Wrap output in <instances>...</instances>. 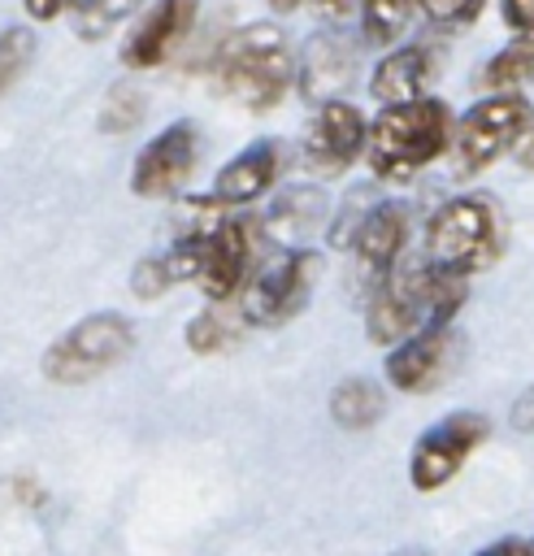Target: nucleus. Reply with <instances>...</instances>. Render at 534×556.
Listing matches in <instances>:
<instances>
[{
    "label": "nucleus",
    "mask_w": 534,
    "mask_h": 556,
    "mask_svg": "<svg viewBox=\"0 0 534 556\" xmlns=\"http://www.w3.org/2000/svg\"><path fill=\"white\" fill-rule=\"evenodd\" d=\"M295 78V56L278 22H247L239 26L213 61V83L226 100L243 109H274Z\"/></svg>",
    "instance_id": "obj_1"
},
{
    "label": "nucleus",
    "mask_w": 534,
    "mask_h": 556,
    "mask_svg": "<svg viewBox=\"0 0 534 556\" xmlns=\"http://www.w3.org/2000/svg\"><path fill=\"white\" fill-rule=\"evenodd\" d=\"M465 300V278L425 265H408L386 274V282L369 300V339L404 343L430 326H452V313Z\"/></svg>",
    "instance_id": "obj_2"
},
{
    "label": "nucleus",
    "mask_w": 534,
    "mask_h": 556,
    "mask_svg": "<svg viewBox=\"0 0 534 556\" xmlns=\"http://www.w3.org/2000/svg\"><path fill=\"white\" fill-rule=\"evenodd\" d=\"M452 139V113L443 100H408V104H386L365 143V161L378 178H412L421 165H430Z\"/></svg>",
    "instance_id": "obj_3"
},
{
    "label": "nucleus",
    "mask_w": 534,
    "mask_h": 556,
    "mask_svg": "<svg viewBox=\"0 0 534 556\" xmlns=\"http://www.w3.org/2000/svg\"><path fill=\"white\" fill-rule=\"evenodd\" d=\"M165 265L174 274V282H195L204 295L213 300H230L252 265V226L247 222H217L208 230L182 235L169 252Z\"/></svg>",
    "instance_id": "obj_4"
},
{
    "label": "nucleus",
    "mask_w": 534,
    "mask_h": 556,
    "mask_svg": "<svg viewBox=\"0 0 534 556\" xmlns=\"http://www.w3.org/2000/svg\"><path fill=\"white\" fill-rule=\"evenodd\" d=\"M499 248H504L499 217H495L491 200H482V195L447 200L425 226V261L456 278L491 265L499 256Z\"/></svg>",
    "instance_id": "obj_5"
},
{
    "label": "nucleus",
    "mask_w": 534,
    "mask_h": 556,
    "mask_svg": "<svg viewBox=\"0 0 534 556\" xmlns=\"http://www.w3.org/2000/svg\"><path fill=\"white\" fill-rule=\"evenodd\" d=\"M130 348H135V326L122 313H91L52 339V348L43 352V378L61 387L91 382L104 369H113Z\"/></svg>",
    "instance_id": "obj_6"
},
{
    "label": "nucleus",
    "mask_w": 534,
    "mask_h": 556,
    "mask_svg": "<svg viewBox=\"0 0 534 556\" xmlns=\"http://www.w3.org/2000/svg\"><path fill=\"white\" fill-rule=\"evenodd\" d=\"M525 130H530V104L517 91H495L478 100L456 122V169L460 174L486 169L491 161H499V152L521 143Z\"/></svg>",
    "instance_id": "obj_7"
},
{
    "label": "nucleus",
    "mask_w": 534,
    "mask_h": 556,
    "mask_svg": "<svg viewBox=\"0 0 534 556\" xmlns=\"http://www.w3.org/2000/svg\"><path fill=\"white\" fill-rule=\"evenodd\" d=\"M317 274H321V256L313 248H291L282 261H274L269 269H260L247 291H243V317L256 321V326H282L291 321L313 287H317Z\"/></svg>",
    "instance_id": "obj_8"
},
{
    "label": "nucleus",
    "mask_w": 534,
    "mask_h": 556,
    "mask_svg": "<svg viewBox=\"0 0 534 556\" xmlns=\"http://www.w3.org/2000/svg\"><path fill=\"white\" fill-rule=\"evenodd\" d=\"M486 417L482 413H447L443 421H434L430 430H421V439L412 443L408 456V478L417 491H438L469 456L473 447L486 439Z\"/></svg>",
    "instance_id": "obj_9"
},
{
    "label": "nucleus",
    "mask_w": 534,
    "mask_h": 556,
    "mask_svg": "<svg viewBox=\"0 0 534 556\" xmlns=\"http://www.w3.org/2000/svg\"><path fill=\"white\" fill-rule=\"evenodd\" d=\"M195 156H200V130L191 122H169L161 135H152L139 148L135 169H130V191L143 200L174 195L191 178Z\"/></svg>",
    "instance_id": "obj_10"
},
{
    "label": "nucleus",
    "mask_w": 534,
    "mask_h": 556,
    "mask_svg": "<svg viewBox=\"0 0 534 556\" xmlns=\"http://www.w3.org/2000/svg\"><path fill=\"white\" fill-rule=\"evenodd\" d=\"M369 143V122L360 117L356 104L347 100H326L317 104L313 122L304 126V161L313 174H343Z\"/></svg>",
    "instance_id": "obj_11"
},
{
    "label": "nucleus",
    "mask_w": 534,
    "mask_h": 556,
    "mask_svg": "<svg viewBox=\"0 0 534 556\" xmlns=\"http://www.w3.org/2000/svg\"><path fill=\"white\" fill-rule=\"evenodd\" d=\"M460 352H465V343H460V334L452 326H430V330L395 343L382 369H386V378H391L395 391L421 395V391L443 387V378L456 369Z\"/></svg>",
    "instance_id": "obj_12"
},
{
    "label": "nucleus",
    "mask_w": 534,
    "mask_h": 556,
    "mask_svg": "<svg viewBox=\"0 0 534 556\" xmlns=\"http://www.w3.org/2000/svg\"><path fill=\"white\" fill-rule=\"evenodd\" d=\"M356 65H360V52H356V39L352 35H343V30H317L304 43V52L295 56L300 96L313 100V104L339 100V91L352 87Z\"/></svg>",
    "instance_id": "obj_13"
},
{
    "label": "nucleus",
    "mask_w": 534,
    "mask_h": 556,
    "mask_svg": "<svg viewBox=\"0 0 534 556\" xmlns=\"http://www.w3.org/2000/svg\"><path fill=\"white\" fill-rule=\"evenodd\" d=\"M195 13H200V0H156L135 22V30L126 35L122 65H130V70H156V65H165L182 48V39L191 35Z\"/></svg>",
    "instance_id": "obj_14"
},
{
    "label": "nucleus",
    "mask_w": 534,
    "mask_h": 556,
    "mask_svg": "<svg viewBox=\"0 0 534 556\" xmlns=\"http://www.w3.org/2000/svg\"><path fill=\"white\" fill-rule=\"evenodd\" d=\"M278 174H282V143L278 139H256L217 169L213 200L217 204H252L256 195H265L274 187Z\"/></svg>",
    "instance_id": "obj_15"
},
{
    "label": "nucleus",
    "mask_w": 534,
    "mask_h": 556,
    "mask_svg": "<svg viewBox=\"0 0 534 556\" xmlns=\"http://www.w3.org/2000/svg\"><path fill=\"white\" fill-rule=\"evenodd\" d=\"M404 239H408V204L382 200V204H373V208L360 217V226H356V235H352V248H356V261H360L365 269H373V274L386 278V269L395 265Z\"/></svg>",
    "instance_id": "obj_16"
},
{
    "label": "nucleus",
    "mask_w": 534,
    "mask_h": 556,
    "mask_svg": "<svg viewBox=\"0 0 534 556\" xmlns=\"http://www.w3.org/2000/svg\"><path fill=\"white\" fill-rule=\"evenodd\" d=\"M425 78H430V52L421 43H404L395 52H386L373 74H369V96L386 109V104H408V100H421L425 91Z\"/></svg>",
    "instance_id": "obj_17"
},
{
    "label": "nucleus",
    "mask_w": 534,
    "mask_h": 556,
    "mask_svg": "<svg viewBox=\"0 0 534 556\" xmlns=\"http://www.w3.org/2000/svg\"><path fill=\"white\" fill-rule=\"evenodd\" d=\"M326 195L317 191V187H291V191H282L274 204H269V213H265V230H269V239L274 243H304L321 222H326Z\"/></svg>",
    "instance_id": "obj_18"
},
{
    "label": "nucleus",
    "mask_w": 534,
    "mask_h": 556,
    "mask_svg": "<svg viewBox=\"0 0 534 556\" xmlns=\"http://www.w3.org/2000/svg\"><path fill=\"white\" fill-rule=\"evenodd\" d=\"M386 408V395L373 378H343L334 391H330V417L343 426V430H369Z\"/></svg>",
    "instance_id": "obj_19"
},
{
    "label": "nucleus",
    "mask_w": 534,
    "mask_h": 556,
    "mask_svg": "<svg viewBox=\"0 0 534 556\" xmlns=\"http://www.w3.org/2000/svg\"><path fill=\"white\" fill-rule=\"evenodd\" d=\"M478 83H482L491 96H495V91H517V87L534 83V30L517 35L508 48H499V52L482 65Z\"/></svg>",
    "instance_id": "obj_20"
},
{
    "label": "nucleus",
    "mask_w": 534,
    "mask_h": 556,
    "mask_svg": "<svg viewBox=\"0 0 534 556\" xmlns=\"http://www.w3.org/2000/svg\"><path fill=\"white\" fill-rule=\"evenodd\" d=\"M417 0H360V26H365V39L373 48H386L399 39V30L408 26V13H412Z\"/></svg>",
    "instance_id": "obj_21"
},
{
    "label": "nucleus",
    "mask_w": 534,
    "mask_h": 556,
    "mask_svg": "<svg viewBox=\"0 0 534 556\" xmlns=\"http://www.w3.org/2000/svg\"><path fill=\"white\" fill-rule=\"evenodd\" d=\"M143 0H74V30L82 39H104L113 26H122Z\"/></svg>",
    "instance_id": "obj_22"
},
{
    "label": "nucleus",
    "mask_w": 534,
    "mask_h": 556,
    "mask_svg": "<svg viewBox=\"0 0 534 556\" xmlns=\"http://www.w3.org/2000/svg\"><path fill=\"white\" fill-rule=\"evenodd\" d=\"M30 61H35L30 26H4L0 30V96H9L17 87V78L30 70Z\"/></svg>",
    "instance_id": "obj_23"
},
{
    "label": "nucleus",
    "mask_w": 534,
    "mask_h": 556,
    "mask_svg": "<svg viewBox=\"0 0 534 556\" xmlns=\"http://www.w3.org/2000/svg\"><path fill=\"white\" fill-rule=\"evenodd\" d=\"M239 339V321H234V313H226V308H208V313H200L191 326H187V348L191 352H221V348H230Z\"/></svg>",
    "instance_id": "obj_24"
},
{
    "label": "nucleus",
    "mask_w": 534,
    "mask_h": 556,
    "mask_svg": "<svg viewBox=\"0 0 534 556\" xmlns=\"http://www.w3.org/2000/svg\"><path fill=\"white\" fill-rule=\"evenodd\" d=\"M139 117H143V96L135 91V87H113L109 91V100H104V109H100V130H109V135H126V130H135L139 126Z\"/></svg>",
    "instance_id": "obj_25"
},
{
    "label": "nucleus",
    "mask_w": 534,
    "mask_h": 556,
    "mask_svg": "<svg viewBox=\"0 0 534 556\" xmlns=\"http://www.w3.org/2000/svg\"><path fill=\"white\" fill-rule=\"evenodd\" d=\"M130 287H135L139 300H156L161 291H169L174 287V274H169L165 256H143L135 265V274H130Z\"/></svg>",
    "instance_id": "obj_26"
},
{
    "label": "nucleus",
    "mask_w": 534,
    "mask_h": 556,
    "mask_svg": "<svg viewBox=\"0 0 534 556\" xmlns=\"http://www.w3.org/2000/svg\"><path fill=\"white\" fill-rule=\"evenodd\" d=\"M421 4V13L430 17V22H438V26H469L482 9H486V0H417Z\"/></svg>",
    "instance_id": "obj_27"
},
{
    "label": "nucleus",
    "mask_w": 534,
    "mask_h": 556,
    "mask_svg": "<svg viewBox=\"0 0 534 556\" xmlns=\"http://www.w3.org/2000/svg\"><path fill=\"white\" fill-rule=\"evenodd\" d=\"M499 13H504V22H508L512 35L534 30V0H499Z\"/></svg>",
    "instance_id": "obj_28"
},
{
    "label": "nucleus",
    "mask_w": 534,
    "mask_h": 556,
    "mask_svg": "<svg viewBox=\"0 0 534 556\" xmlns=\"http://www.w3.org/2000/svg\"><path fill=\"white\" fill-rule=\"evenodd\" d=\"M508 426H512V430H521V434H530V430H534V382L512 400V408H508Z\"/></svg>",
    "instance_id": "obj_29"
},
{
    "label": "nucleus",
    "mask_w": 534,
    "mask_h": 556,
    "mask_svg": "<svg viewBox=\"0 0 534 556\" xmlns=\"http://www.w3.org/2000/svg\"><path fill=\"white\" fill-rule=\"evenodd\" d=\"M478 556H534V539L508 534V539H499V543H486Z\"/></svg>",
    "instance_id": "obj_30"
},
{
    "label": "nucleus",
    "mask_w": 534,
    "mask_h": 556,
    "mask_svg": "<svg viewBox=\"0 0 534 556\" xmlns=\"http://www.w3.org/2000/svg\"><path fill=\"white\" fill-rule=\"evenodd\" d=\"M22 9H26V17H35V22H52V17H61L65 9H74V0H22Z\"/></svg>",
    "instance_id": "obj_31"
},
{
    "label": "nucleus",
    "mask_w": 534,
    "mask_h": 556,
    "mask_svg": "<svg viewBox=\"0 0 534 556\" xmlns=\"http://www.w3.org/2000/svg\"><path fill=\"white\" fill-rule=\"evenodd\" d=\"M313 4H317L321 13H330V17H347V13H352L360 0H313Z\"/></svg>",
    "instance_id": "obj_32"
},
{
    "label": "nucleus",
    "mask_w": 534,
    "mask_h": 556,
    "mask_svg": "<svg viewBox=\"0 0 534 556\" xmlns=\"http://www.w3.org/2000/svg\"><path fill=\"white\" fill-rule=\"evenodd\" d=\"M265 4H269L274 13H291V9H300L304 0H265Z\"/></svg>",
    "instance_id": "obj_33"
},
{
    "label": "nucleus",
    "mask_w": 534,
    "mask_h": 556,
    "mask_svg": "<svg viewBox=\"0 0 534 556\" xmlns=\"http://www.w3.org/2000/svg\"><path fill=\"white\" fill-rule=\"evenodd\" d=\"M391 556H425L421 547H404V552H391Z\"/></svg>",
    "instance_id": "obj_34"
}]
</instances>
